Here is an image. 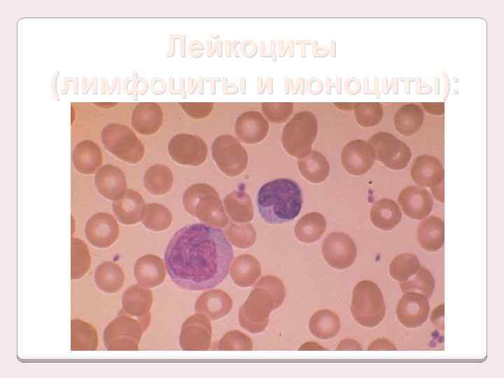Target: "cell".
Returning a JSON list of instances; mask_svg holds the SVG:
<instances>
[{
  "label": "cell",
  "instance_id": "obj_39",
  "mask_svg": "<svg viewBox=\"0 0 504 378\" xmlns=\"http://www.w3.org/2000/svg\"><path fill=\"white\" fill-rule=\"evenodd\" d=\"M147 293L137 288H132L123 295V307L130 312H140L148 301Z\"/></svg>",
  "mask_w": 504,
  "mask_h": 378
},
{
  "label": "cell",
  "instance_id": "obj_46",
  "mask_svg": "<svg viewBox=\"0 0 504 378\" xmlns=\"http://www.w3.org/2000/svg\"><path fill=\"white\" fill-rule=\"evenodd\" d=\"M335 106L342 109L354 108L356 103H335Z\"/></svg>",
  "mask_w": 504,
  "mask_h": 378
},
{
  "label": "cell",
  "instance_id": "obj_26",
  "mask_svg": "<svg viewBox=\"0 0 504 378\" xmlns=\"http://www.w3.org/2000/svg\"><path fill=\"white\" fill-rule=\"evenodd\" d=\"M422 108L414 104H407L402 106L394 115V125L396 130L405 136L416 133L424 122Z\"/></svg>",
  "mask_w": 504,
  "mask_h": 378
},
{
  "label": "cell",
  "instance_id": "obj_38",
  "mask_svg": "<svg viewBox=\"0 0 504 378\" xmlns=\"http://www.w3.org/2000/svg\"><path fill=\"white\" fill-rule=\"evenodd\" d=\"M261 109L267 118L274 123L285 122L293 111V104L290 102H265Z\"/></svg>",
  "mask_w": 504,
  "mask_h": 378
},
{
  "label": "cell",
  "instance_id": "obj_24",
  "mask_svg": "<svg viewBox=\"0 0 504 378\" xmlns=\"http://www.w3.org/2000/svg\"><path fill=\"white\" fill-rule=\"evenodd\" d=\"M301 174L312 183L325 181L329 175L330 164L326 158L317 150H312L298 162Z\"/></svg>",
  "mask_w": 504,
  "mask_h": 378
},
{
  "label": "cell",
  "instance_id": "obj_22",
  "mask_svg": "<svg viewBox=\"0 0 504 378\" xmlns=\"http://www.w3.org/2000/svg\"><path fill=\"white\" fill-rule=\"evenodd\" d=\"M417 241L427 251H436L444 244V222L437 216H432L424 220L418 227Z\"/></svg>",
  "mask_w": 504,
  "mask_h": 378
},
{
  "label": "cell",
  "instance_id": "obj_15",
  "mask_svg": "<svg viewBox=\"0 0 504 378\" xmlns=\"http://www.w3.org/2000/svg\"><path fill=\"white\" fill-rule=\"evenodd\" d=\"M398 202L404 214L410 218L420 220L432 211L433 200L430 192L421 187L410 186L399 194Z\"/></svg>",
  "mask_w": 504,
  "mask_h": 378
},
{
  "label": "cell",
  "instance_id": "obj_32",
  "mask_svg": "<svg viewBox=\"0 0 504 378\" xmlns=\"http://www.w3.org/2000/svg\"><path fill=\"white\" fill-rule=\"evenodd\" d=\"M435 284V279L431 272L421 265L418 271L411 277L400 282V287L402 293L416 292L429 298L433 295Z\"/></svg>",
  "mask_w": 504,
  "mask_h": 378
},
{
  "label": "cell",
  "instance_id": "obj_12",
  "mask_svg": "<svg viewBox=\"0 0 504 378\" xmlns=\"http://www.w3.org/2000/svg\"><path fill=\"white\" fill-rule=\"evenodd\" d=\"M375 153L372 145L362 139L351 140L343 147L341 162L344 169L352 175H362L372 167Z\"/></svg>",
  "mask_w": 504,
  "mask_h": 378
},
{
  "label": "cell",
  "instance_id": "obj_1",
  "mask_svg": "<svg viewBox=\"0 0 504 378\" xmlns=\"http://www.w3.org/2000/svg\"><path fill=\"white\" fill-rule=\"evenodd\" d=\"M233 250L220 229L203 223L175 232L164 253L168 274L178 288L202 290L220 284L227 276Z\"/></svg>",
  "mask_w": 504,
  "mask_h": 378
},
{
  "label": "cell",
  "instance_id": "obj_18",
  "mask_svg": "<svg viewBox=\"0 0 504 378\" xmlns=\"http://www.w3.org/2000/svg\"><path fill=\"white\" fill-rule=\"evenodd\" d=\"M94 182L99 192L111 200L120 198L127 190L125 174L112 164L102 166L95 174Z\"/></svg>",
  "mask_w": 504,
  "mask_h": 378
},
{
  "label": "cell",
  "instance_id": "obj_13",
  "mask_svg": "<svg viewBox=\"0 0 504 378\" xmlns=\"http://www.w3.org/2000/svg\"><path fill=\"white\" fill-rule=\"evenodd\" d=\"M425 295L408 292L400 299L396 307V316L402 325L407 328H416L427 319L430 307Z\"/></svg>",
  "mask_w": 504,
  "mask_h": 378
},
{
  "label": "cell",
  "instance_id": "obj_44",
  "mask_svg": "<svg viewBox=\"0 0 504 378\" xmlns=\"http://www.w3.org/2000/svg\"><path fill=\"white\" fill-rule=\"evenodd\" d=\"M337 350H362V347L357 341L345 339L340 342Z\"/></svg>",
  "mask_w": 504,
  "mask_h": 378
},
{
  "label": "cell",
  "instance_id": "obj_30",
  "mask_svg": "<svg viewBox=\"0 0 504 378\" xmlns=\"http://www.w3.org/2000/svg\"><path fill=\"white\" fill-rule=\"evenodd\" d=\"M223 201L227 213L234 220L246 222L253 218L252 202L244 190L232 191L225 196Z\"/></svg>",
  "mask_w": 504,
  "mask_h": 378
},
{
  "label": "cell",
  "instance_id": "obj_33",
  "mask_svg": "<svg viewBox=\"0 0 504 378\" xmlns=\"http://www.w3.org/2000/svg\"><path fill=\"white\" fill-rule=\"evenodd\" d=\"M163 270V264L160 258L153 255H146L140 258L136 262L134 272L137 279L142 284L151 286L159 279Z\"/></svg>",
  "mask_w": 504,
  "mask_h": 378
},
{
  "label": "cell",
  "instance_id": "obj_45",
  "mask_svg": "<svg viewBox=\"0 0 504 378\" xmlns=\"http://www.w3.org/2000/svg\"><path fill=\"white\" fill-rule=\"evenodd\" d=\"M300 350H326V348L321 347L320 345L313 343V342H307L301 346V347L299 349Z\"/></svg>",
  "mask_w": 504,
  "mask_h": 378
},
{
  "label": "cell",
  "instance_id": "obj_43",
  "mask_svg": "<svg viewBox=\"0 0 504 378\" xmlns=\"http://www.w3.org/2000/svg\"><path fill=\"white\" fill-rule=\"evenodd\" d=\"M444 304L436 307L430 316L431 321L441 330L443 329Z\"/></svg>",
  "mask_w": 504,
  "mask_h": 378
},
{
  "label": "cell",
  "instance_id": "obj_31",
  "mask_svg": "<svg viewBox=\"0 0 504 378\" xmlns=\"http://www.w3.org/2000/svg\"><path fill=\"white\" fill-rule=\"evenodd\" d=\"M94 277L97 286L106 293L118 290L124 279L120 267L111 261L99 264L95 270Z\"/></svg>",
  "mask_w": 504,
  "mask_h": 378
},
{
  "label": "cell",
  "instance_id": "obj_28",
  "mask_svg": "<svg viewBox=\"0 0 504 378\" xmlns=\"http://www.w3.org/2000/svg\"><path fill=\"white\" fill-rule=\"evenodd\" d=\"M312 334L318 339H330L335 337L340 328L339 316L329 309H321L311 317L309 323Z\"/></svg>",
  "mask_w": 504,
  "mask_h": 378
},
{
  "label": "cell",
  "instance_id": "obj_14",
  "mask_svg": "<svg viewBox=\"0 0 504 378\" xmlns=\"http://www.w3.org/2000/svg\"><path fill=\"white\" fill-rule=\"evenodd\" d=\"M85 232L87 239L92 245L98 248H106L118 238L119 228L112 215L99 212L88 219Z\"/></svg>",
  "mask_w": 504,
  "mask_h": 378
},
{
  "label": "cell",
  "instance_id": "obj_3",
  "mask_svg": "<svg viewBox=\"0 0 504 378\" xmlns=\"http://www.w3.org/2000/svg\"><path fill=\"white\" fill-rule=\"evenodd\" d=\"M350 310L360 325L368 328L379 325L386 313L383 294L379 286L369 280L357 283L352 292Z\"/></svg>",
  "mask_w": 504,
  "mask_h": 378
},
{
  "label": "cell",
  "instance_id": "obj_6",
  "mask_svg": "<svg viewBox=\"0 0 504 378\" xmlns=\"http://www.w3.org/2000/svg\"><path fill=\"white\" fill-rule=\"evenodd\" d=\"M102 140L110 153L125 162L137 163L144 156V144L132 130L125 125H107L102 130Z\"/></svg>",
  "mask_w": 504,
  "mask_h": 378
},
{
  "label": "cell",
  "instance_id": "obj_42",
  "mask_svg": "<svg viewBox=\"0 0 504 378\" xmlns=\"http://www.w3.org/2000/svg\"><path fill=\"white\" fill-rule=\"evenodd\" d=\"M424 109L433 115H442L444 113V105L442 102H424Z\"/></svg>",
  "mask_w": 504,
  "mask_h": 378
},
{
  "label": "cell",
  "instance_id": "obj_23",
  "mask_svg": "<svg viewBox=\"0 0 504 378\" xmlns=\"http://www.w3.org/2000/svg\"><path fill=\"white\" fill-rule=\"evenodd\" d=\"M402 213L397 203L390 199L376 201L371 209L372 224L383 230L393 229L400 221Z\"/></svg>",
  "mask_w": 504,
  "mask_h": 378
},
{
  "label": "cell",
  "instance_id": "obj_21",
  "mask_svg": "<svg viewBox=\"0 0 504 378\" xmlns=\"http://www.w3.org/2000/svg\"><path fill=\"white\" fill-rule=\"evenodd\" d=\"M144 201L141 195L131 189L115 200L113 210L118 219L124 224L136 223L143 216Z\"/></svg>",
  "mask_w": 504,
  "mask_h": 378
},
{
  "label": "cell",
  "instance_id": "obj_9",
  "mask_svg": "<svg viewBox=\"0 0 504 378\" xmlns=\"http://www.w3.org/2000/svg\"><path fill=\"white\" fill-rule=\"evenodd\" d=\"M168 152L171 158L181 164L197 166L206 160L208 149L204 141L197 135L178 134L169 140Z\"/></svg>",
  "mask_w": 504,
  "mask_h": 378
},
{
  "label": "cell",
  "instance_id": "obj_35",
  "mask_svg": "<svg viewBox=\"0 0 504 378\" xmlns=\"http://www.w3.org/2000/svg\"><path fill=\"white\" fill-rule=\"evenodd\" d=\"M421 265L416 255L402 253L392 260L389 266V272L395 280L402 282L415 274Z\"/></svg>",
  "mask_w": 504,
  "mask_h": 378
},
{
  "label": "cell",
  "instance_id": "obj_29",
  "mask_svg": "<svg viewBox=\"0 0 504 378\" xmlns=\"http://www.w3.org/2000/svg\"><path fill=\"white\" fill-rule=\"evenodd\" d=\"M144 187L153 195H164L171 189L173 174L171 169L163 164H154L146 171L144 178Z\"/></svg>",
  "mask_w": 504,
  "mask_h": 378
},
{
  "label": "cell",
  "instance_id": "obj_20",
  "mask_svg": "<svg viewBox=\"0 0 504 378\" xmlns=\"http://www.w3.org/2000/svg\"><path fill=\"white\" fill-rule=\"evenodd\" d=\"M72 161L78 172L84 174H93L102 164V153L96 143L84 140L74 148Z\"/></svg>",
  "mask_w": 504,
  "mask_h": 378
},
{
  "label": "cell",
  "instance_id": "obj_8",
  "mask_svg": "<svg viewBox=\"0 0 504 378\" xmlns=\"http://www.w3.org/2000/svg\"><path fill=\"white\" fill-rule=\"evenodd\" d=\"M375 153V159L391 169L405 168L411 158L409 146L393 134L381 132L373 134L368 140Z\"/></svg>",
  "mask_w": 504,
  "mask_h": 378
},
{
  "label": "cell",
  "instance_id": "obj_27",
  "mask_svg": "<svg viewBox=\"0 0 504 378\" xmlns=\"http://www.w3.org/2000/svg\"><path fill=\"white\" fill-rule=\"evenodd\" d=\"M71 351H94L98 346V335L96 328L80 319L71 322Z\"/></svg>",
  "mask_w": 504,
  "mask_h": 378
},
{
  "label": "cell",
  "instance_id": "obj_34",
  "mask_svg": "<svg viewBox=\"0 0 504 378\" xmlns=\"http://www.w3.org/2000/svg\"><path fill=\"white\" fill-rule=\"evenodd\" d=\"M91 266V258L86 244L81 239L71 238V277L78 279L84 276Z\"/></svg>",
  "mask_w": 504,
  "mask_h": 378
},
{
  "label": "cell",
  "instance_id": "obj_37",
  "mask_svg": "<svg viewBox=\"0 0 504 378\" xmlns=\"http://www.w3.org/2000/svg\"><path fill=\"white\" fill-rule=\"evenodd\" d=\"M354 109L357 122L364 127L377 125L383 117V107L378 102L356 103Z\"/></svg>",
  "mask_w": 504,
  "mask_h": 378
},
{
  "label": "cell",
  "instance_id": "obj_19",
  "mask_svg": "<svg viewBox=\"0 0 504 378\" xmlns=\"http://www.w3.org/2000/svg\"><path fill=\"white\" fill-rule=\"evenodd\" d=\"M162 122L163 112L155 103H141L132 111V125L141 134L155 133Z\"/></svg>",
  "mask_w": 504,
  "mask_h": 378
},
{
  "label": "cell",
  "instance_id": "obj_41",
  "mask_svg": "<svg viewBox=\"0 0 504 378\" xmlns=\"http://www.w3.org/2000/svg\"><path fill=\"white\" fill-rule=\"evenodd\" d=\"M368 350L370 351H396V346L388 340L379 338L369 344Z\"/></svg>",
  "mask_w": 504,
  "mask_h": 378
},
{
  "label": "cell",
  "instance_id": "obj_16",
  "mask_svg": "<svg viewBox=\"0 0 504 378\" xmlns=\"http://www.w3.org/2000/svg\"><path fill=\"white\" fill-rule=\"evenodd\" d=\"M268 122L257 111H248L238 116L234 132L243 142L254 144L262 141L268 132Z\"/></svg>",
  "mask_w": 504,
  "mask_h": 378
},
{
  "label": "cell",
  "instance_id": "obj_11",
  "mask_svg": "<svg viewBox=\"0 0 504 378\" xmlns=\"http://www.w3.org/2000/svg\"><path fill=\"white\" fill-rule=\"evenodd\" d=\"M322 253L325 260L335 269H346L355 261L356 246L351 237L346 233H330L322 244Z\"/></svg>",
  "mask_w": 504,
  "mask_h": 378
},
{
  "label": "cell",
  "instance_id": "obj_5",
  "mask_svg": "<svg viewBox=\"0 0 504 378\" xmlns=\"http://www.w3.org/2000/svg\"><path fill=\"white\" fill-rule=\"evenodd\" d=\"M318 133V120L309 111H302L284 126L281 142L285 150L290 155L302 158L312 151Z\"/></svg>",
  "mask_w": 504,
  "mask_h": 378
},
{
  "label": "cell",
  "instance_id": "obj_7",
  "mask_svg": "<svg viewBox=\"0 0 504 378\" xmlns=\"http://www.w3.org/2000/svg\"><path fill=\"white\" fill-rule=\"evenodd\" d=\"M211 152L217 166L227 176H238L247 166L245 148L231 135L222 134L216 137L212 143Z\"/></svg>",
  "mask_w": 504,
  "mask_h": 378
},
{
  "label": "cell",
  "instance_id": "obj_10",
  "mask_svg": "<svg viewBox=\"0 0 504 378\" xmlns=\"http://www.w3.org/2000/svg\"><path fill=\"white\" fill-rule=\"evenodd\" d=\"M410 173L415 183L430 188L435 197L443 202L444 169L438 158L429 155L416 157L413 161Z\"/></svg>",
  "mask_w": 504,
  "mask_h": 378
},
{
  "label": "cell",
  "instance_id": "obj_2",
  "mask_svg": "<svg viewBox=\"0 0 504 378\" xmlns=\"http://www.w3.org/2000/svg\"><path fill=\"white\" fill-rule=\"evenodd\" d=\"M257 205L262 218L279 224L295 218L302 206V192L294 181L279 178L270 181L259 189Z\"/></svg>",
  "mask_w": 504,
  "mask_h": 378
},
{
  "label": "cell",
  "instance_id": "obj_4",
  "mask_svg": "<svg viewBox=\"0 0 504 378\" xmlns=\"http://www.w3.org/2000/svg\"><path fill=\"white\" fill-rule=\"evenodd\" d=\"M185 209L206 223L224 225L227 219L218 193L206 183L188 187L183 195Z\"/></svg>",
  "mask_w": 504,
  "mask_h": 378
},
{
  "label": "cell",
  "instance_id": "obj_25",
  "mask_svg": "<svg viewBox=\"0 0 504 378\" xmlns=\"http://www.w3.org/2000/svg\"><path fill=\"white\" fill-rule=\"evenodd\" d=\"M326 230L325 217L318 212H309L298 221L294 232L300 241L309 244L318 241Z\"/></svg>",
  "mask_w": 504,
  "mask_h": 378
},
{
  "label": "cell",
  "instance_id": "obj_17",
  "mask_svg": "<svg viewBox=\"0 0 504 378\" xmlns=\"http://www.w3.org/2000/svg\"><path fill=\"white\" fill-rule=\"evenodd\" d=\"M137 328L128 318L118 317L108 323L103 333V340L108 350H120L132 346Z\"/></svg>",
  "mask_w": 504,
  "mask_h": 378
},
{
  "label": "cell",
  "instance_id": "obj_40",
  "mask_svg": "<svg viewBox=\"0 0 504 378\" xmlns=\"http://www.w3.org/2000/svg\"><path fill=\"white\" fill-rule=\"evenodd\" d=\"M183 110L191 118L195 119L204 118L209 115L214 104L212 103H181Z\"/></svg>",
  "mask_w": 504,
  "mask_h": 378
},
{
  "label": "cell",
  "instance_id": "obj_36",
  "mask_svg": "<svg viewBox=\"0 0 504 378\" xmlns=\"http://www.w3.org/2000/svg\"><path fill=\"white\" fill-rule=\"evenodd\" d=\"M142 218L144 225L148 229L162 230L169 225L172 215L164 205L150 203L145 205Z\"/></svg>",
  "mask_w": 504,
  "mask_h": 378
}]
</instances>
